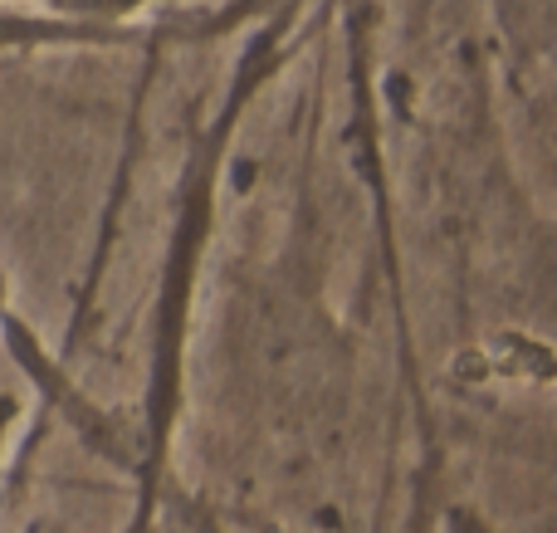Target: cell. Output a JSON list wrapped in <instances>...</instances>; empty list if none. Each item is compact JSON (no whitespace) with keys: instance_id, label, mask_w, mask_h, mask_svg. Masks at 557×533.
<instances>
[{"instance_id":"2","label":"cell","mask_w":557,"mask_h":533,"mask_svg":"<svg viewBox=\"0 0 557 533\" xmlns=\"http://www.w3.org/2000/svg\"><path fill=\"white\" fill-rule=\"evenodd\" d=\"M5 309H10V303H5V284H0V319H5Z\"/></svg>"},{"instance_id":"1","label":"cell","mask_w":557,"mask_h":533,"mask_svg":"<svg viewBox=\"0 0 557 533\" xmlns=\"http://www.w3.org/2000/svg\"><path fill=\"white\" fill-rule=\"evenodd\" d=\"M15 421H20V401L15 397H0V466H5V450H10V436H15Z\"/></svg>"}]
</instances>
